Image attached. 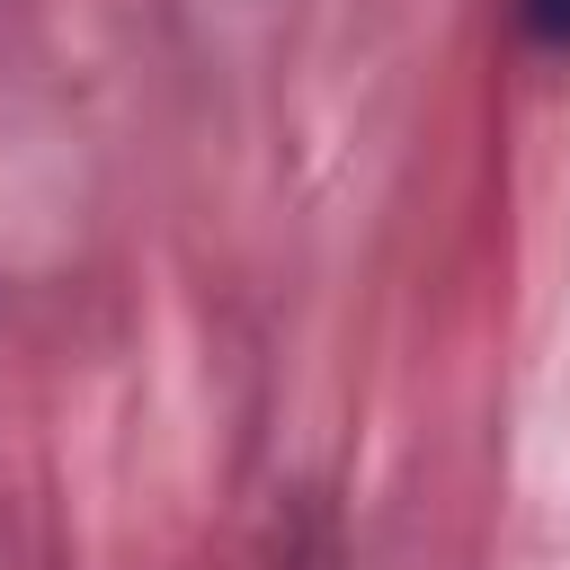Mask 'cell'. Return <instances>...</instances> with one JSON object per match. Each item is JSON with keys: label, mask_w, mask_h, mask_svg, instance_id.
<instances>
[{"label": "cell", "mask_w": 570, "mask_h": 570, "mask_svg": "<svg viewBox=\"0 0 570 570\" xmlns=\"http://www.w3.org/2000/svg\"><path fill=\"white\" fill-rule=\"evenodd\" d=\"M517 18H525V36H534V45L570 53V0H517Z\"/></svg>", "instance_id": "obj_1"}]
</instances>
